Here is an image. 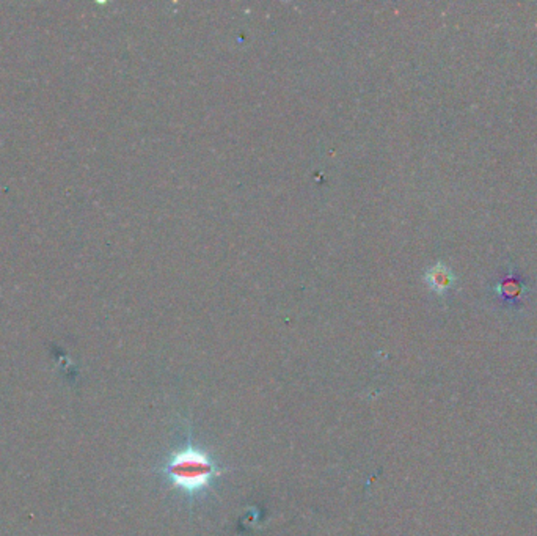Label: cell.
Returning a JSON list of instances; mask_svg holds the SVG:
<instances>
[{
	"label": "cell",
	"instance_id": "7a4b0ae2",
	"mask_svg": "<svg viewBox=\"0 0 537 536\" xmlns=\"http://www.w3.org/2000/svg\"><path fill=\"white\" fill-rule=\"evenodd\" d=\"M426 280L432 290L435 291H446L452 283V275L450 269L443 266V264H437V266L430 268L426 274Z\"/></svg>",
	"mask_w": 537,
	"mask_h": 536
},
{
	"label": "cell",
	"instance_id": "3957f363",
	"mask_svg": "<svg viewBox=\"0 0 537 536\" xmlns=\"http://www.w3.org/2000/svg\"><path fill=\"white\" fill-rule=\"evenodd\" d=\"M523 291V286L518 283L517 280H512V279H506L505 283L501 285V292L505 296H509V297H514L516 299L517 296L522 294Z\"/></svg>",
	"mask_w": 537,
	"mask_h": 536
},
{
	"label": "cell",
	"instance_id": "6da1fadb",
	"mask_svg": "<svg viewBox=\"0 0 537 536\" xmlns=\"http://www.w3.org/2000/svg\"><path fill=\"white\" fill-rule=\"evenodd\" d=\"M160 473L170 483L171 489L179 491L193 502L211 491L215 480L223 473V469L211 453L193 444L189 434L184 445L170 453L160 467Z\"/></svg>",
	"mask_w": 537,
	"mask_h": 536
}]
</instances>
